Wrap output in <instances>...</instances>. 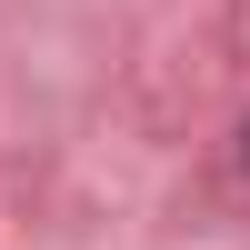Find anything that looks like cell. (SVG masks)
<instances>
[{"instance_id":"1","label":"cell","mask_w":250,"mask_h":250,"mask_svg":"<svg viewBox=\"0 0 250 250\" xmlns=\"http://www.w3.org/2000/svg\"><path fill=\"white\" fill-rule=\"evenodd\" d=\"M240 160H250V140H240Z\"/></svg>"}]
</instances>
